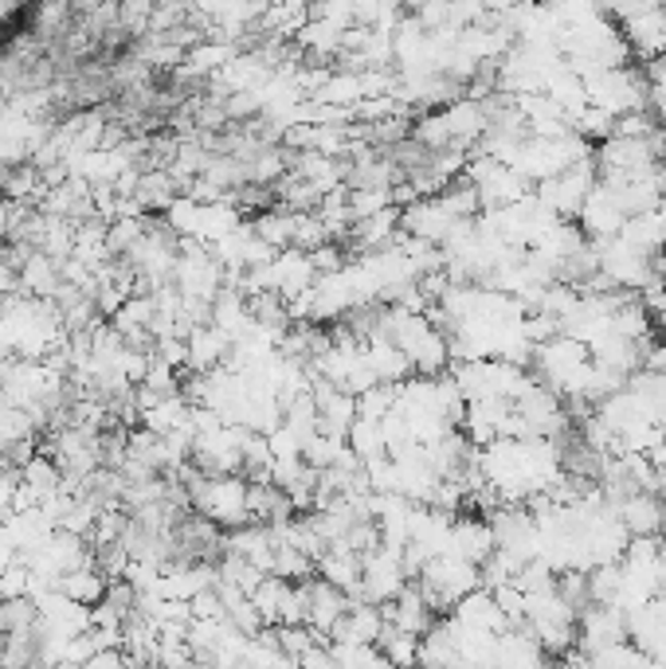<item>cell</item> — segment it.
Instances as JSON below:
<instances>
[{
	"label": "cell",
	"mask_w": 666,
	"mask_h": 669,
	"mask_svg": "<svg viewBox=\"0 0 666 669\" xmlns=\"http://www.w3.org/2000/svg\"><path fill=\"white\" fill-rule=\"evenodd\" d=\"M596 180H600L596 161H581V165H573L569 173H561V177L541 180V185L534 188V196L557 215V220H569V215H581L584 200H588V192L596 188Z\"/></svg>",
	"instance_id": "2"
},
{
	"label": "cell",
	"mask_w": 666,
	"mask_h": 669,
	"mask_svg": "<svg viewBox=\"0 0 666 669\" xmlns=\"http://www.w3.org/2000/svg\"><path fill=\"white\" fill-rule=\"evenodd\" d=\"M86 669H130V666H126L122 650H103V654H94V658L86 661Z\"/></svg>",
	"instance_id": "10"
},
{
	"label": "cell",
	"mask_w": 666,
	"mask_h": 669,
	"mask_svg": "<svg viewBox=\"0 0 666 669\" xmlns=\"http://www.w3.org/2000/svg\"><path fill=\"white\" fill-rule=\"evenodd\" d=\"M658 505H663V529H666V485H663V493H658Z\"/></svg>",
	"instance_id": "12"
},
{
	"label": "cell",
	"mask_w": 666,
	"mask_h": 669,
	"mask_svg": "<svg viewBox=\"0 0 666 669\" xmlns=\"http://www.w3.org/2000/svg\"><path fill=\"white\" fill-rule=\"evenodd\" d=\"M655 188H658V196H663V200H666V157L655 165Z\"/></svg>",
	"instance_id": "11"
},
{
	"label": "cell",
	"mask_w": 666,
	"mask_h": 669,
	"mask_svg": "<svg viewBox=\"0 0 666 669\" xmlns=\"http://www.w3.org/2000/svg\"><path fill=\"white\" fill-rule=\"evenodd\" d=\"M188 611H192V623H227V607H224V599H220L217 587L200 591L197 599L188 603Z\"/></svg>",
	"instance_id": "9"
},
{
	"label": "cell",
	"mask_w": 666,
	"mask_h": 669,
	"mask_svg": "<svg viewBox=\"0 0 666 669\" xmlns=\"http://www.w3.org/2000/svg\"><path fill=\"white\" fill-rule=\"evenodd\" d=\"M616 517L628 537H663V505L655 493H631L628 502L616 505Z\"/></svg>",
	"instance_id": "4"
},
{
	"label": "cell",
	"mask_w": 666,
	"mask_h": 669,
	"mask_svg": "<svg viewBox=\"0 0 666 669\" xmlns=\"http://www.w3.org/2000/svg\"><path fill=\"white\" fill-rule=\"evenodd\" d=\"M616 239H620L623 247H631L635 255H643V259H658V255L666 251V215L663 212L631 215Z\"/></svg>",
	"instance_id": "3"
},
{
	"label": "cell",
	"mask_w": 666,
	"mask_h": 669,
	"mask_svg": "<svg viewBox=\"0 0 666 669\" xmlns=\"http://www.w3.org/2000/svg\"><path fill=\"white\" fill-rule=\"evenodd\" d=\"M4 642H9V638H4V634H0V646H4Z\"/></svg>",
	"instance_id": "13"
},
{
	"label": "cell",
	"mask_w": 666,
	"mask_h": 669,
	"mask_svg": "<svg viewBox=\"0 0 666 669\" xmlns=\"http://www.w3.org/2000/svg\"><path fill=\"white\" fill-rule=\"evenodd\" d=\"M592 110L608 114V118H623V114L647 110V79L635 67H616V71H600L596 79L584 83Z\"/></svg>",
	"instance_id": "1"
},
{
	"label": "cell",
	"mask_w": 666,
	"mask_h": 669,
	"mask_svg": "<svg viewBox=\"0 0 666 669\" xmlns=\"http://www.w3.org/2000/svg\"><path fill=\"white\" fill-rule=\"evenodd\" d=\"M376 650H381V658H385L393 669H416V661H420V638H416V634H404L400 626L385 623V631L376 638Z\"/></svg>",
	"instance_id": "6"
},
{
	"label": "cell",
	"mask_w": 666,
	"mask_h": 669,
	"mask_svg": "<svg viewBox=\"0 0 666 669\" xmlns=\"http://www.w3.org/2000/svg\"><path fill=\"white\" fill-rule=\"evenodd\" d=\"M39 623V603L32 595H16V599H0V634H28Z\"/></svg>",
	"instance_id": "7"
},
{
	"label": "cell",
	"mask_w": 666,
	"mask_h": 669,
	"mask_svg": "<svg viewBox=\"0 0 666 669\" xmlns=\"http://www.w3.org/2000/svg\"><path fill=\"white\" fill-rule=\"evenodd\" d=\"M106 587H110V579H106L98 567H79V572H67V576H59L56 591L63 595L67 603L98 607L106 599Z\"/></svg>",
	"instance_id": "5"
},
{
	"label": "cell",
	"mask_w": 666,
	"mask_h": 669,
	"mask_svg": "<svg viewBox=\"0 0 666 669\" xmlns=\"http://www.w3.org/2000/svg\"><path fill=\"white\" fill-rule=\"evenodd\" d=\"M291 587L294 584H287V579H279V576H264V584L252 591V603H255V611H259V619H264V626H279L282 599H287Z\"/></svg>",
	"instance_id": "8"
}]
</instances>
